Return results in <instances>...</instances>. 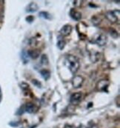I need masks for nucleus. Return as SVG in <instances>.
I'll return each mask as SVG.
<instances>
[{
  "label": "nucleus",
  "mask_w": 120,
  "mask_h": 128,
  "mask_svg": "<svg viewBox=\"0 0 120 128\" xmlns=\"http://www.w3.org/2000/svg\"><path fill=\"white\" fill-rule=\"evenodd\" d=\"M41 64L42 65H48L49 64V59L47 56V55L43 54L41 56Z\"/></svg>",
  "instance_id": "a211bd4d"
},
{
  "label": "nucleus",
  "mask_w": 120,
  "mask_h": 128,
  "mask_svg": "<svg viewBox=\"0 0 120 128\" xmlns=\"http://www.w3.org/2000/svg\"><path fill=\"white\" fill-rule=\"evenodd\" d=\"M24 112H25V111H24V106H22V107H20V108L17 110V111H16V115H18V116H22Z\"/></svg>",
  "instance_id": "aec40b11"
},
{
  "label": "nucleus",
  "mask_w": 120,
  "mask_h": 128,
  "mask_svg": "<svg viewBox=\"0 0 120 128\" xmlns=\"http://www.w3.org/2000/svg\"><path fill=\"white\" fill-rule=\"evenodd\" d=\"M21 56H22V57H21V58H22V61L24 62V64L28 63V61H29V59H28L29 56H28V51L22 50Z\"/></svg>",
  "instance_id": "dca6fc26"
},
{
  "label": "nucleus",
  "mask_w": 120,
  "mask_h": 128,
  "mask_svg": "<svg viewBox=\"0 0 120 128\" xmlns=\"http://www.w3.org/2000/svg\"><path fill=\"white\" fill-rule=\"evenodd\" d=\"M64 128H75L74 126H71V125H65V127Z\"/></svg>",
  "instance_id": "a878e982"
},
{
  "label": "nucleus",
  "mask_w": 120,
  "mask_h": 128,
  "mask_svg": "<svg viewBox=\"0 0 120 128\" xmlns=\"http://www.w3.org/2000/svg\"><path fill=\"white\" fill-rule=\"evenodd\" d=\"M107 42H108V37L103 33L97 34L94 38V43L96 44L100 47H103L106 45Z\"/></svg>",
  "instance_id": "f03ea898"
},
{
  "label": "nucleus",
  "mask_w": 120,
  "mask_h": 128,
  "mask_svg": "<svg viewBox=\"0 0 120 128\" xmlns=\"http://www.w3.org/2000/svg\"><path fill=\"white\" fill-rule=\"evenodd\" d=\"M105 16L108 19V20L111 23H116L119 21V18L116 16V15H115L114 11H111V10L108 11L105 13Z\"/></svg>",
  "instance_id": "423d86ee"
},
{
  "label": "nucleus",
  "mask_w": 120,
  "mask_h": 128,
  "mask_svg": "<svg viewBox=\"0 0 120 128\" xmlns=\"http://www.w3.org/2000/svg\"><path fill=\"white\" fill-rule=\"evenodd\" d=\"M40 74L44 80H48L50 78V72L48 70H42Z\"/></svg>",
  "instance_id": "f8f14e48"
},
{
  "label": "nucleus",
  "mask_w": 120,
  "mask_h": 128,
  "mask_svg": "<svg viewBox=\"0 0 120 128\" xmlns=\"http://www.w3.org/2000/svg\"><path fill=\"white\" fill-rule=\"evenodd\" d=\"M70 16L74 20H76V21H80L82 19V13L79 11L76 10L75 9H71L70 10Z\"/></svg>",
  "instance_id": "6e6552de"
},
{
  "label": "nucleus",
  "mask_w": 120,
  "mask_h": 128,
  "mask_svg": "<svg viewBox=\"0 0 120 128\" xmlns=\"http://www.w3.org/2000/svg\"><path fill=\"white\" fill-rule=\"evenodd\" d=\"M89 104H90V105H88V107H90V106H92V105H93V103H89Z\"/></svg>",
  "instance_id": "cd10ccee"
},
{
  "label": "nucleus",
  "mask_w": 120,
  "mask_h": 128,
  "mask_svg": "<svg viewBox=\"0 0 120 128\" xmlns=\"http://www.w3.org/2000/svg\"><path fill=\"white\" fill-rule=\"evenodd\" d=\"M79 128H87V126H84V125H81Z\"/></svg>",
  "instance_id": "bb28decb"
},
{
  "label": "nucleus",
  "mask_w": 120,
  "mask_h": 128,
  "mask_svg": "<svg viewBox=\"0 0 120 128\" xmlns=\"http://www.w3.org/2000/svg\"><path fill=\"white\" fill-rule=\"evenodd\" d=\"M65 44H66L65 41L63 40V39H59V40H58V42H57V44H56L57 47L60 49V50H63V49L64 48Z\"/></svg>",
  "instance_id": "f3484780"
},
{
  "label": "nucleus",
  "mask_w": 120,
  "mask_h": 128,
  "mask_svg": "<svg viewBox=\"0 0 120 128\" xmlns=\"http://www.w3.org/2000/svg\"><path fill=\"white\" fill-rule=\"evenodd\" d=\"M1 100H2V94L0 93V102H1Z\"/></svg>",
  "instance_id": "c85d7f7f"
},
{
  "label": "nucleus",
  "mask_w": 120,
  "mask_h": 128,
  "mask_svg": "<svg viewBox=\"0 0 120 128\" xmlns=\"http://www.w3.org/2000/svg\"><path fill=\"white\" fill-rule=\"evenodd\" d=\"M24 111L28 112V113H33L36 111V107L32 103H27L25 105H24Z\"/></svg>",
  "instance_id": "9b49d317"
},
{
  "label": "nucleus",
  "mask_w": 120,
  "mask_h": 128,
  "mask_svg": "<svg viewBox=\"0 0 120 128\" xmlns=\"http://www.w3.org/2000/svg\"><path fill=\"white\" fill-rule=\"evenodd\" d=\"M28 55L30 58L33 59H37L40 55V50H30L28 51Z\"/></svg>",
  "instance_id": "9d476101"
},
{
  "label": "nucleus",
  "mask_w": 120,
  "mask_h": 128,
  "mask_svg": "<svg viewBox=\"0 0 120 128\" xmlns=\"http://www.w3.org/2000/svg\"><path fill=\"white\" fill-rule=\"evenodd\" d=\"M72 32V27L70 24H65L64 25L61 30H60V34L63 36H68L70 34V33Z\"/></svg>",
  "instance_id": "39448f33"
},
{
  "label": "nucleus",
  "mask_w": 120,
  "mask_h": 128,
  "mask_svg": "<svg viewBox=\"0 0 120 128\" xmlns=\"http://www.w3.org/2000/svg\"><path fill=\"white\" fill-rule=\"evenodd\" d=\"M82 94L81 93H75L71 95L70 98V102L72 105H78L82 101Z\"/></svg>",
  "instance_id": "7ed1b4c3"
},
{
  "label": "nucleus",
  "mask_w": 120,
  "mask_h": 128,
  "mask_svg": "<svg viewBox=\"0 0 120 128\" xmlns=\"http://www.w3.org/2000/svg\"><path fill=\"white\" fill-rule=\"evenodd\" d=\"M100 59V53L99 52H94V53L90 54V60L93 62H96Z\"/></svg>",
  "instance_id": "ddd939ff"
},
{
  "label": "nucleus",
  "mask_w": 120,
  "mask_h": 128,
  "mask_svg": "<svg viewBox=\"0 0 120 128\" xmlns=\"http://www.w3.org/2000/svg\"><path fill=\"white\" fill-rule=\"evenodd\" d=\"M109 85V82L106 80H101L97 83V90L100 91H103V92H107L108 91V87Z\"/></svg>",
  "instance_id": "0eeeda50"
},
{
  "label": "nucleus",
  "mask_w": 120,
  "mask_h": 128,
  "mask_svg": "<svg viewBox=\"0 0 120 128\" xmlns=\"http://www.w3.org/2000/svg\"><path fill=\"white\" fill-rule=\"evenodd\" d=\"M20 87H21V88H22V90H27V89L29 88V85H28L27 83H25V82H22V83L20 84Z\"/></svg>",
  "instance_id": "4be33fe9"
},
{
  "label": "nucleus",
  "mask_w": 120,
  "mask_h": 128,
  "mask_svg": "<svg viewBox=\"0 0 120 128\" xmlns=\"http://www.w3.org/2000/svg\"><path fill=\"white\" fill-rule=\"evenodd\" d=\"M39 9V7L36 3L35 2H30L26 7V12L28 13H34L37 11Z\"/></svg>",
  "instance_id": "1a4fd4ad"
},
{
  "label": "nucleus",
  "mask_w": 120,
  "mask_h": 128,
  "mask_svg": "<svg viewBox=\"0 0 120 128\" xmlns=\"http://www.w3.org/2000/svg\"><path fill=\"white\" fill-rule=\"evenodd\" d=\"M84 82V79L81 76H76L72 79V85L74 88L77 89L82 87Z\"/></svg>",
  "instance_id": "20e7f679"
},
{
  "label": "nucleus",
  "mask_w": 120,
  "mask_h": 128,
  "mask_svg": "<svg viewBox=\"0 0 120 128\" xmlns=\"http://www.w3.org/2000/svg\"><path fill=\"white\" fill-rule=\"evenodd\" d=\"M34 20V18L33 16H28V17H26V21L29 23H31Z\"/></svg>",
  "instance_id": "5701e85b"
},
{
  "label": "nucleus",
  "mask_w": 120,
  "mask_h": 128,
  "mask_svg": "<svg viewBox=\"0 0 120 128\" xmlns=\"http://www.w3.org/2000/svg\"><path fill=\"white\" fill-rule=\"evenodd\" d=\"M9 125H10V126H12V127L15 128V127H17V126L19 125V123H18V122H10Z\"/></svg>",
  "instance_id": "393cba45"
},
{
  "label": "nucleus",
  "mask_w": 120,
  "mask_h": 128,
  "mask_svg": "<svg viewBox=\"0 0 120 128\" xmlns=\"http://www.w3.org/2000/svg\"><path fill=\"white\" fill-rule=\"evenodd\" d=\"M109 33L110 35V36L114 39H118L120 35H119V33L116 30L114 29V28H110L109 30Z\"/></svg>",
  "instance_id": "2eb2a0df"
},
{
  "label": "nucleus",
  "mask_w": 120,
  "mask_h": 128,
  "mask_svg": "<svg viewBox=\"0 0 120 128\" xmlns=\"http://www.w3.org/2000/svg\"><path fill=\"white\" fill-rule=\"evenodd\" d=\"M100 19L97 17V16H94V17H93L92 18V22L95 24V25H97V24H99L100 23Z\"/></svg>",
  "instance_id": "412c9836"
},
{
  "label": "nucleus",
  "mask_w": 120,
  "mask_h": 128,
  "mask_svg": "<svg viewBox=\"0 0 120 128\" xmlns=\"http://www.w3.org/2000/svg\"><path fill=\"white\" fill-rule=\"evenodd\" d=\"M31 82H32V84H33L34 85L36 86V87H38V88H42V84H41V82H40V81H38L37 79H33V80L31 81Z\"/></svg>",
  "instance_id": "6ab92c4d"
},
{
  "label": "nucleus",
  "mask_w": 120,
  "mask_h": 128,
  "mask_svg": "<svg viewBox=\"0 0 120 128\" xmlns=\"http://www.w3.org/2000/svg\"><path fill=\"white\" fill-rule=\"evenodd\" d=\"M87 128H97V126L95 125V124H94V123H89L88 124V126H87Z\"/></svg>",
  "instance_id": "b1692460"
},
{
  "label": "nucleus",
  "mask_w": 120,
  "mask_h": 128,
  "mask_svg": "<svg viewBox=\"0 0 120 128\" xmlns=\"http://www.w3.org/2000/svg\"><path fill=\"white\" fill-rule=\"evenodd\" d=\"M39 16H40L41 18H43V19H51V15L49 13H48V12H46V11H41L40 12V14H39Z\"/></svg>",
  "instance_id": "4468645a"
},
{
  "label": "nucleus",
  "mask_w": 120,
  "mask_h": 128,
  "mask_svg": "<svg viewBox=\"0 0 120 128\" xmlns=\"http://www.w3.org/2000/svg\"><path fill=\"white\" fill-rule=\"evenodd\" d=\"M65 64L72 74H75L80 69V63L78 58L74 55H68L65 60Z\"/></svg>",
  "instance_id": "f257e3e1"
}]
</instances>
